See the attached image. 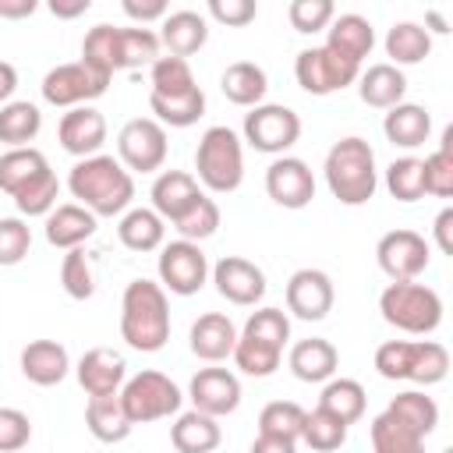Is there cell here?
I'll list each match as a JSON object with an SVG mask.
<instances>
[{
    "label": "cell",
    "instance_id": "cell-1",
    "mask_svg": "<svg viewBox=\"0 0 453 453\" xmlns=\"http://www.w3.org/2000/svg\"><path fill=\"white\" fill-rule=\"evenodd\" d=\"M67 191L85 205L96 219L99 216H124L134 198V177L113 156H88L78 159L67 173Z\"/></svg>",
    "mask_w": 453,
    "mask_h": 453
},
{
    "label": "cell",
    "instance_id": "cell-2",
    "mask_svg": "<svg viewBox=\"0 0 453 453\" xmlns=\"http://www.w3.org/2000/svg\"><path fill=\"white\" fill-rule=\"evenodd\" d=\"M120 340L131 350L156 354L170 340V301L152 280H131L120 297Z\"/></svg>",
    "mask_w": 453,
    "mask_h": 453
},
{
    "label": "cell",
    "instance_id": "cell-3",
    "mask_svg": "<svg viewBox=\"0 0 453 453\" xmlns=\"http://www.w3.org/2000/svg\"><path fill=\"white\" fill-rule=\"evenodd\" d=\"M326 188L340 205H365L375 198L379 188V170H375V152L365 138L347 134L340 138L322 163Z\"/></svg>",
    "mask_w": 453,
    "mask_h": 453
},
{
    "label": "cell",
    "instance_id": "cell-4",
    "mask_svg": "<svg viewBox=\"0 0 453 453\" xmlns=\"http://www.w3.org/2000/svg\"><path fill=\"white\" fill-rule=\"evenodd\" d=\"M195 180L212 195H230L244 180V142L234 127H205L195 149Z\"/></svg>",
    "mask_w": 453,
    "mask_h": 453
},
{
    "label": "cell",
    "instance_id": "cell-5",
    "mask_svg": "<svg viewBox=\"0 0 453 453\" xmlns=\"http://www.w3.org/2000/svg\"><path fill=\"white\" fill-rule=\"evenodd\" d=\"M379 311L393 329L411 336H428L442 322V297L418 280H400L379 294Z\"/></svg>",
    "mask_w": 453,
    "mask_h": 453
},
{
    "label": "cell",
    "instance_id": "cell-6",
    "mask_svg": "<svg viewBox=\"0 0 453 453\" xmlns=\"http://www.w3.org/2000/svg\"><path fill=\"white\" fill-rule=\"evenodd\" d=\"M117 396H120V407L131 425H149V421L180 414V403H184V393L177 389V382L152 368L131 375Z\"/></svg>",
    "mask_w": 453,
    "mask_h": 453
},
{
    "label": "cell",
    "instance_id": "cell-7",
    "mask_svg": "<svg viewBox=\"0 0 453 453\" xmlns=\"http://www.w3.org/2000/svg\"><path fill=\"white\" fill-rule=\"evenodd\" d=\"M244 142L265 156H287V149L301 138V117L283 103H258L244 113Z\"/></svg>",
    "mask_w": 453,
    "mask_h": 453
},
{
    "label": "cell",
    "instance_id": "cell-8",
    "mask_svg": "<svg viewBox=\"0 0 453 453\" xmlns=\"http://www.w3.org/2000/svg\"><path fill=\"white\" fill-rule=\"evenodd\" d=\"M110 88V78L92 71L88 64L81 60H71V64H57L46 71L39 92L50 106H60V110H74V106H92V99H99L103 92Z\"/></svg>",
    "mask_w": 453,
    "mask_h": 453
},
{
    "label": "cell",
    "instance_id": "cell-9",
    "mask_svg": "<svg viewBox=\"0 0 453 453\" xmlns=\"http://www.w3.org/2000/svg\"><path fill=\"white\" fill-rule=\"evenodd\" d=\"M156 273H159V287L166 294L191 297V294H198L209 283V258H205L202 244L177 237V241H170V244L159 248Z\"/></svg>",
    "mask_w": 453,
    "mask_h": 453
},
{
    "label": "cell",
    "instance_id": "cell-10",
    "mask_svg": "<svg viewBox=\"0 0 453 453\" xmlns=\"http://www.w3.org/2000/svg\"><path fill=\"white\" fill-rule=\"evenodd\" d=\"M166 152H170L166 127L156 124L152 117H134L117 134V159H120V166L127 173L131 170L134 173H156V170H163Z\"/></svg>",
    "mask_w": 453,
    "mask_h": 453
},
{
    "label": "cell",
    "instance_id": "cell-11",
    "mask_svg": "<svg viewBox=\"0 0 453 453\" xmlns=\"http://www.w3.org/2000/svg\"><path fill=\"white\" fill-rule=\"evenodd\" d=\"M357 74H361L357 64L343 60L340 53H333L326 46H308L294 60V78L308 96H333V92L354 85Z\"/></svg>",
    "mask_w": 453,
    "mask_h": 453
},
{
    "label": "cell",
    "instance_id": "cell-12",
    "mask_svg": "<svg viewBox=\"0 0 453 453\" xmlns=\"http://www.w3.org/2000/svg\"><path fill=\"white\" fill-rule=\"evenodd\" d=\"M428 258H432L428 241H425L418 230H407V226L382 234L379 244H375V262H379V269H382L393 283H400V280H418V276L428 269Z\"/></svg>",
    "mask_w": 453,
    "mask_h": 453
},
{
    "label": "cell",
    "instance_id": "cell-13",
    "mask_svg": "<svg viewBox=\"0 0 453 453\" xmlns=\"http://www.w3.org/2000/svg\"><path fill=\"white\" fill-rule=\"evenodd\" d=\"M216 290L223 301L237 304V308H255L265 297V273L241 255H223L212 269H209Z\"/></svg>",
    "mask_w": 453,
    "mask_h": 453
},
{
    "label": "cell",
    "instance_id": "cell-14",
    "mask_svg": "<svg viewBox=\"0 0 453 453\" xmlns=\"http://www.w3.org/2000/svg\"><path fill=\"white\" fill-rule=\"evenodd\" d=\"M188 396H191L195 411H202L209 418H226L241 407V379L230 368L209 365V368H198L191 375Z\"/></svg>",
    "mask_w": 453,
    "mask_h": 453
},
{
    "label": "cell",
    "instance_id": "cell-15",
    "mask_svg": "<svg viewBox=\"0 0 453 453\" xmlns=\"http://www.w3.org/2000/svg\"><path fill=\"white\" fill-rule=\"evenodd\" d=\"M265 191L280 209H304L315 198V173L297 156H276L265 170Z\"/></svg>",
    "mask_w": 453,
    "mask_h": 453
},
{
    "label": "cell",
    "instance_id": "cell-16",
    "mask_svg": "<svg viewBox=\"0 0 453 453\" xmlns=\"http://www.w3.org/2000/svg\"><path fill=\"white\" fill-rule=\"evenodd\" d=\"M333 301H336V290L329 273L322 269H297L287 280V311L304 322H322L333 311Z\"/></svg>",
    "mask_w": 453,
    "mask_h": 453
},
{
    "label": "cell",
    "instance_id": "cell-17",
    "mask_svg": "<svg viewBox=\"0 0 453 453\" xmlns=\"http://www.w3.org/2000/svg\"><path fill=\"white\" fill-rule=\"evenodd\" d=\"M74 375L88 396H117L120 386L127 382V361L113 347H92L78 357Z\"/></svg>",
    "mask_w": 453,
    "mask_h": 453
},
{
    "label": "cell",
    "instance_id": "cell-18",
    "mask_svg": "<svg viewBox=\"0 0 453 453\" xmlns=\"http://www.w3.org/2000/svg\"><path fill=\"white\" fill-rule=\"evenodd\" d=\"M57 138H60V149L78 156V159L99 156V149L106 142V117L96 106H74L60 117Z\"/></svg>",
    "mask_w": 453,
    "mask_h": 453
},
{
    "label": "cell",
    "instance_id": "cell-19",
    "mask_svg": "<svg viewBox=\"0 0 453 453\" xmlns=\"http://www.w3.org/2000/svg\"><path fill=\"white\" fill-rule=\"evenodd\" d=\"M205 191L198 188V180H195V173H188V170H163L156 180H152V188H149V198H152V212L166 223H173V219H180L198 198H202Z\"/></svg>",
    "mask_w": 453,
    "mask_h": 453
},
{
    "label": "cell",
    "instance_id": "cell-20",
    "mask_svg": "<svg viewBox=\"0 0 453 453\" xmlns=\"http://www.w3.org/2000/svg\"><path fill=\"white\" fill-rule=\"evenodd\" d=\"M188 343H191V354L205 365H219L234 354V343H237V326L230 322V315L223 311H205L191 322V333H188Z\"/></svg>",
    "mask_w": 453,
    "mask_h": 453
},
{
    "label": "cell",
    "instance_id": "cell-21",
    "mask_svg": "<svg viewBox=\"0 0 453 453\" xmlns=\"http://www.w3.org/2000/svg\"><path fill=\"white\" fill-rule=\"evenodd\" d=\"M209 42V21L198 11H170L159 21V46H166L170 57L188 60Z\"/></svg>",
    "mask_w": 453,
    "mask_h": 453
},
{
    "label": "cell",
    "instance_id": "cell-22",
    "mask_svg": "<svg viewBox=\"0 0 453 453\" xmlns=\"http://www.w3.org/2000/svg\"><path fill=\"white\" fill-rule=\"evenodd\" d=\"M322 46L361 67V60H365V57L372 53V46H375V28H372L368 18H361V14H354V11H350V14H336V18L329 21V28H326V42H322Z\"/></svg>",
    "mask_w": 453,
    "mask_h": 453
},
{
    "label": "cell",
    "instance_id": "cell-23",
    "mask_svg": "<svg viewBox=\"0 0 453 453\" xmlns=\"http://www.w3.org/2000/svg\"><path fill=\"white\" fill-rule=\"evenodd\" d=\"M71 372V354L57 340H32L21 350V375L32 386H60Z\"/></svg>",
    "mask_w": 453,
    "mask_h": 453
},
{
    "label": "cell",
    "instance_id": "cell-24",
    "mask_svg": "<svg viewBox=\"0 0 453 453\" xmlns=\"http://www.w3.org/2000/svg\"><path fill=\"white\" fill-rule=\"evenodd\" d=\"M287 365H290L294 379H301V382H329L340 368V350L322 336H308L290 347Z\"/></svg>",
    "mask_w": 453,
    "mask_h": 453
},
{
    "label": "cell",
    "instance_id": "cell-25",
    "mask_svg": "<svg viewBox=\"0 0 453 453\" xmlns=\"http://www.w3.org/2000/svg\"><path fill=\"white\" fill-rule=\"evenodd\" d=\"M357 96L365 106H375V110H393L396 103H403L407 96V78L400 67L393 64H372L368 71L357 74Z\"/></svg>",
    "mask_w": 453,
    "mask_h": 453
},
{
    "label": "cell",
    "instance_id": "cell-26",
    "mask_svg": "<svg viewBox=\"0 0 453 453\" xmlns=\"http://www.w3.org/2000/svg\"><path fill=\"white\" fill-rule=\"evenodd\" d=\"M92 234H96V216L78 202H64L46 216V241L53 248H64V251L81 248Z\"/></svg>",
    "mask_w": 453,
    "mask_h": 453
},
{
    "label": "cell",
    "instance_id": "cell-27",
    "mask_svg": "<svg viewBox=\"0 0 453 453\" xmlns=\"http://www.w3.org/2000/svg\"><path fill=\"white\" fill-rule=\"evenodd\" d=\"M170 442L177 453H212L223 442L219 418H209L191 407V411L177 414V421L170 425Z\"/></svg>",
    "mask_w": 453,
    "mask_h": 453
},
{
    "label": "cell",
    "instance_id": "cell-28",
    "mask_svg": "<svg viewBox=\"0 0 453 453\" xmlns=\"http://www.w3.org/2000/svg\"><path fill=\"white\" fill-rule=\"evenodd\" d=\"M382 134L400 149H418L432 134V113L418 103H396L382 117Z\"/></svg>",
    "mask_w": 453,
    "mask_h": 453
},
{
    "label": "cell",
    "instance_id": "cell-29",
    "mask_svg": "<svg viewBox=\"0 0 453 453\" xmlns=\"http://www.w3.org/2000/svg\"><path fill=\"white\" fill-rule=\"evenodd\" d=\"M219 88L234 106H258L269 92V78L255 60H234L226 64V71L219 74Z\"/></svg>",
    "mask_w": 453,
    "mask_h": 453
},
{
    "label": "cell",
    "instance_id": "cell-30",
    "mask_svg": "<svg viewBox=\"0 0 453 453\" xmlns=\"http://www.w3.org/2000/svg\"><path fill=\"white\" fill-rule=\"evenodd\" d=\"M85 428L92 432V439L113 446V442H124L131 435V421L120 407V396H88L85 403Z\"/></svg>",
    "mask_w": 453,
    "mask_h": 453
},
{
    "label": "cell",
    "instance_id": "cell-31",
    "mask_svg": "<svg viewBox=\"0 0 453 453\" xmlns=\"http://www.w3.org/2000/svg\"><path fill=\"white\" fill-rule=\"evenodd\" d=\"M117 237H120V244L127 248V251H156V248H163V237H166V223L152 212V209H145V205H138V209H127L124 216H120V223H117Z\"/></svg>",
    "mask_w": 453,
    "mask_h": 453
},
{
    "label": "cell",
    "instance_id": "cell-32",
    "mask_svg": "<svg viewBox=\"0 0 453 453\" xmlns=\"http://www.w3.org/2000/svg\"><path fill=\"white\" fill-rule=\"evenodd\" d=\"M386 64L393 67H407V64H421L428 53H432V35L425 25L418 21H396L389 32H386Z\"/></svg>",
    "mask_w": 453,
    "mask_h": 453
},
{
    "label": "cell",
    "instance_id": "cell-33",
    "mask_svg": "<svg viewBox=\"0 0 453 453\" xmlns=\"http://www.w3.org/2000/svg\"><path fill=\"white\" fill-rule=\"evenodd\" d=\"M42 131V113L28 99H11L0 106V142L11 149H25Z\"/></svg>",
    "mask_w": 453,
    "mask_h": 453
},
{
    "label": "cell",
    "instance_id": "cell-34",
    "mask_svg": "<svg viewBox=\"0 0 453 453\" xmlns=\"http://www.w3.org/2000/svg\"><path fill=\"white\" fill-rule=\"evenodd\" d=\"M149 110H152V120L163 127H191L205 113V92L195 85L191 92H180V96H149Z\"/></svg>",
    "mask_w": 453,
    "mask_h": 453
},
{
    "label": "cell",
    "instance_id": "cell-35",
    "mask_svg": "<svg viewBox=\"0 0 453 453\" xmlns=\"http://www.w3.org/2000/svg\"><path fill=\"white\" fill-rule=\"evenodd\" d=\"M319 407L329 411L333 418H340L347 428L354 421L365 418V407H368V393L357 379H329L322 386V396H319Z\"/></svg>",
    "mask_w": 453,
    "mask_h": 453
},
{
    "label": "cell",
    "instance_id": "cell-36",
    "mask_svg": "<svg viewBox=\"0 0 453 453\" xmlns=\"http://www.w3.org/2000/svg\"><path fill=\"white\" fill-rule=\"evenodd\" d=\"M50 163L46 156L35 149V145H25V149H7L0 156V191L4 195H18L25 184H32L39 173H46Z\"/></svg>",
    "mask_w": 453,
    "mask_h": 453
},
{
    "label": "cell",
    "instance_id": "cell-37",
    "mask_svg": "<svg viewBox=\"0 0 453 453\" xmlns=\"http://www.w3.org/2000/svg\"><path fill=\"white\" fill-rule=\"evenodd\" d=\"M113 60H117V71H131V67H142V64H156L159 60V35L152 28H117L113 35Z\"/></svg>",
    "mask_w": 453,
    "mask_h": 453
},
{
    "label": "cell",
    "instance_id": "cell-38",
    "mask_svg": "<svg viewBox=\"0 0 453 453\" xmlns=\"http://www.w3.org/2000/svg\"><path fill=\"white\" fill-rule=\"evenodd\" d=\"M368 435H372V449L375 453H425V435H418L411 425H403L389 411L372 418Z\"/></svg>",
    "mask_w": 453,
    "mask_h": 453
},
{
    "label": "cell",
    "instance_id": "cell-39",
    "mask_svg": "<svg viewBox=\"0 0 453 453\" xmlns=\"http://www.w3.org/2000/svg\"><path fill=\"white\" fill-rule=\"evenodd\" d=\"M393 418H400L403 425H411L418 435H432L435 432V425H439V403L428 396V393H421V389H403V393H396L393 400H389V407H386Z\"/></svg>",
    "mask_w": 453,
    "mask_h": 453
},
{
    "label": "cell",
    "instance_id": "cell-40",
    "mask_svg": "<svg viewBox=\"0 0 453 453\" xmlns=\"http://www.w3.org/2000/svg\"><path fill=\"white\" fill-rule=\"evenodd\" d=\"M297 442L311 446L315 453H333L347 442V425L340 418H333L329 411L315 407V411H304V421H301V435Z\"/></svg>",
    "mask_w": 453,
    "mask_h": 453
},
{
    "label": "cell",
    "instance_id": "cell-41",
    "mask_svg": "<svg viewBox=\"0 0 453 453\" xmlns=\"http://www.w3.org/2000/svg\"><path fill=\"white\" fill-rule=\"evenodd\" d=\"M234 365L244 372V375H251V379H265V375H273L276 368H280V357H283V350L280 347H269V343H262V340H255V336H248V333H237V343H234Z\"/></svg>",
    "mask_w": 453,
    "mask_h": 453
},
{
    "label": "cell",
    "instance_id": "cell-42",
    "mask_svg": "<svg viewBox=\"0 0 453 453\" xmlns=\"http://www.w3.org/2000/svg\"><path fill=\"white\" fill-rule=\"evenodd\" d=\"M449 372V350L439 340H414V354H411V372L407 382L418 386H435L442 382Z\"/></svg>",
    "mask_w": 453,
    "mask_h": 453
},
{
    "label": "cell",
    "instance_id": "cell-43",
    "mask_svg": "<svg viewBox=\"0 0 453 453\" xmlns=\"http://www.w3.org/2000/svg\"><path fill=\"white\" fill-rule=\"evenodd\" d=\"M421 170H425V195H435V198L453 195V127L442 131L439 149L421 159Z\"/></svg>",
    "mask_w": 453,
    "mask_h": 453
},
{
    "label": "cell",
    "instance_id": "cell-44",
    "mask_svg": "<svg viewBox=\"0 0 453 453\" xmlns=\"http://www.w3.org/2000/svg\"><path fill=\"white\" fill-rule=\"evenodd\" d=\"M149 81H152V92L149 96H180V92H191L198 81H195V71L188 60L180 57H159L152 67H149Z\"/></svg>",
    "mask_w": 453,
    "mask_h": 453
},
{
    "label": "cell",
    "instance_id": "cell-45",
    "mask_svg": "<svg viewBox=\"0 0 453 453\" xmlns=\"http://www.w3.org/2000/svg\"><path fill=\"white\" fill-rule=\"evenodd\" d=\"M386 191L396 202H418V198H425V170H421V159H414V156L393 159L386 166Z\"/></svg>",
    "mask_w": 453,
    "mask_h": 453
},
{
    "label": "cell",
    "instance_id": "cell-46",
    "mask_svg": "<svg viewBox=\"0 0 453 453\" xmlns=\"http://www.w3.org/2000/svg\"><path fill=\"white\" fill-rule=\"evenodd\" d=\"M57 198H60V180L53 170H46L14 195V205L21 216H50L57 209Z\"/></svg>",
    "mask_w": 453,
    "mask_h": 453
},
{
    "label": "cell",
    "instance_id": "cell-47",
    "mask_svg": "<svg viewBox=\"0 0 453 453\" xmlns=\"http://www.w3.org/2000/svg\"><path fill=\"white\" fill-rule=\"evenodd\" d=\"M301 421H304V407L301 403H294V400H273L258 414V435H280V439H294L297 442Z\"/></svg>",
    "mask_w": 453,
    "mask_h": 453
},
{
    "label": "cell",
    "instance_id": "cell-48",
    "mask_svg": "<svg viewBox=\"0 0 453 453\" xmlns=\"http://www.w3.org/2000/svg\"><path fill=\"white\" fill-rule=\"evenodd\" d=\"M173 230L180 234V241H195V244L209 241L219 230V205L209 195H202L180 219H173Z\"/></svg>",
    "mask_w": 453,
    "mask_h": 453
},
{
    "label": "cell",
    "instance_id": "cell-49",
    "mask_svg": "<svg viewBox=\"0 0 453 453\" xmlns=\"http://www.w3.org/2000/svg\"><path fill=\"white\" fill-rule=\"evenodd\" d=\"M60 287L74 301H88L96 294V273H92V262H88L85 248H71L64 255V262H60Z\"/></svg>",
    "mask_w": 453,
    "mask_h": 453
},
{
    "label": "cell",
    "instance_id": "cell-50",
    "mask_svg": "<svg viewBox=\"0 0 453 453\" xmlns=\"http://www.w3.org/2000/svg\"><path fill=\"white\" fill-rule=\"evenodd\" d=\"M113 35H117V25H96L85 32L81 39V64H88L92 71L113 78L117 74V60H113Z\"/></svg>",
    "mask_w": 453,
    "mask_h": 453
},
{
    "label": "cell",
    "instance_id": "cell-51",
    "mask_svg": "<svg viewBox=\"0 0 453 453\" xmlns=\"http://www.w3.org/2000/svg\"><path fill=\"white\" fill-rule=\"evenodd\" d=\"M241 333H248V336H255V340L283 350L287 340H290V319H287L283 308H258V311L248 315V322H244Z\"/></svg>",
    "mask_w": 453,
    "mask_h": 453
},
{
    "label": "cell",
    "instance_id": "cell-52",
    "mask_svg": "<svg viewBox=\"0 0 453 453\" xmlns=\"http://www.w3.org/2000/svg\"><path fill=\"white\" fill-rule=\"evenodd\" d=\"M333 18H336L333 0H290V7H287V21H290V28L301 32V35L326 32Z\"/></svg>",
    "mask_w": 453,
    "mask_h": 453
},
{
    "label": "cell",
    "instance_id": "cell-53",
    "mask_svg": "<svg viewBox=\"0 0 453 453\" xmlns=\"http://www.w3.org/2000/svg\"><path fill=\"white\" fill-rule=\"evenodd\" d=\"M32 248V230L21 216H0V265L25 262Z\"/></svg>",
    "mask_w": 453,
    "mask_h": 453
},
{
    "label": "cell",
    "instance_id": "cell-54",
    "mask_svg": "<svg viewBox=\"0 0 453 453\" xmlns=\"http://www.w3.org/2000/svg\"><path fill=\"white\" fill-rule=\"evenodd\" d=\"M411 354H414V340H386L375 350V372L389 382H400L411 372Z\"/></svg>",
    "mask_w": 453,
    "mask_h": 453
},
{
    "label": "cell",
    "instance_id": "cell-55",
    "mask_svg": "<svg viewBox=\"0 0 453 453\" xmlns=\"http://www.w3.org/2000/svg\"><path fill=\"white\" fill-rule=\"evenodd\" d=\"M32 439V421L18 407H0V453H18Z\"/></svg>",
    "mask_w": 453,
    "mask_h": 453
},
{
    "label": "cell",
    "instance_id": "cell-56",
    "mask_svg": "<svg viewBox=\"0 0 453 453\" xmlns=\"http://www.w3.org/2000/svg\"><path fill=\"white\" fill-rule=\"evenodd\" d=\"M205 11H209L212 21H219L226 28H244L248 21H255L258 4L255 0H209Z\"/></svg>",
    "mask_w": 453,
    "mask_h": 453
},
{
    "label": "cell",
    "instance_id": "cell-57",
    "mask_svg": "<svg viewBox=\"0 0 453 453\" xmlns=\"http://www.w3.org/2000/svg\"><path fill=\"white\" fill-rule=\"evenodd\" d=\"M124 7V14L131 18V21H138L142 28L149 25V21H163L170 11H166V0H124L120 4Z\"/></svg>",
    "mask_w": 453,
    "mask_h": 453
},
{
    "label": "cell",
    "instance_id": "cell-58",
    "mask_svg": "<svg viewBox=\"0 0 453 453\" xmlns=\"http://www.w3.org/2000/svg\"><path fill=\"white\" fill-rule=\"evenodd\" d=\"M432 234H435V244H439V251L442 255H453V209L446 205L439 216H435V223H432Z\"/></svg>",
    "mask_w": 453,
    "mask_h": 453
},
{
    "label": "cell",
    "instance_id": "cell-59",
    "mask_svg": "<svg viewBox=\"0 0 453 453\" xmlns=\"http://www.w3.org/2000/svg\"><path fill=\"white\" fill-rule=\"evenodd\" d=\"M248 453H297V442L294 439H280V435H255Z\"/></svg>",
    "mask_w": 453,
    "mask_h": 453
},
{
    "label": "cell",
    "instance_id": "cell-60",
    "mask_svg": "<svg viewBox=\"0 0 453 453\" xmlns=\"http://www.w3.org/2000/svg\"><path fill=\"white\" fill-rule=\"evenodd\" d=\"M39 11L35 0H0V18H11V21H21V18H32Z\"/></svg>",
    "mask_w": 453,
    "mask_h": 453
},
{
    "label": "cell",
    "instance_id": "cell-61",
    "mask_svg": "<svg viewBox=\"0 0 453 453\" xmlns=\"http://www.w3.org/2000/svg\"><path fill=\"white\" fill-rule=\"evenodd\" d=\"M14 88H18V71H14V64L0 60V106H4V103H11Z\"/></svg>",
    "mask_w": 453,
    "mask_h": 453
},
{
    "label": "cell",
    "instance_id": "cell-62",
    "mask_svg": "<svg viewBox=\"0 0 453 453\" xmlns=\"http://www.w3.org/2000/svg\"><path fill=\"white\" fill-rule=\"evenodd\" d=\"M88 7H92V0H74V4L53 0V4H50V14H53V18H78V14H85Z\"/></svg>",
    "mask_w": 453,
    "mask_h": 453
},
{
    "label": "cell",
    "instance_id": "cell-63",
    "mask_svg": "<svg viewBox=\"0 0 453 453\" xmlns=\"http://www.w3.org/2000/svg\"><path fill=\"white\" fill-rule=\"evenodd\" d=\"M425 25H432L428 35H432V32H435V35H446V32H449V25H446V18H442L439 11H428V14H425Z\"/></svg>",
    "mask_w": 453,
    "mask_h": 453
},
{
    "label": "cell",
    "instance_id": "cell-64",
    "mask_svg": "<svg viewBox=\"0 0 453 453\" xmlns=\"http://www.w3.org/2000/svg\"><path fill=\"white\" fill-rule=\"evenodd\" d=\"M442 453H453V449H442Z\"/></svg>",
    "mask_w": 453,
    "mask_h": 453
}]
</instances>
